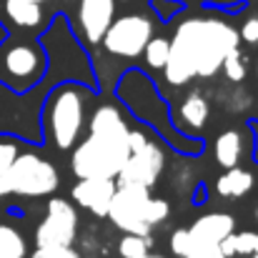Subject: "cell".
Here are the masks:
<instances>
[{
  "mask_svg": "<svg viewBox=\"0 0 258 258\" xmlns=\"http://www.w3.org/2000/svg\"><path fill=\"white\" fill-rule=\"evenodd\" d=\"M38 40L48 55V68L43 73V81L28 88L25 93H15L0 83V136H13L30 146H43L40 115L55 86L81 83L98 93V76L90 60V50L78 40L73 23L63 13H55L48 20Z\"/></svg>",
  "mask_w": 258,
  "mask_h": 258,
  "instance_id": "6da1fadb",
  "label": "cell"
},
{
  "mask_svg": "<svg viewBox=\"0 0 258 258\" xmlns=\"http://www.w3.org/2000/svg\"><path fill=\"white\" fill-rule=\"evenodd\" d=\"M241 45L238 28L221 15H190L173 30L171 53L163 78L173 88L193 83V78H213L226 55Z\"/></svg>",
  "mask_w": 258,
  "mask_h": 258,
  "instance_id": "7a4b0ae2",
  "label": "cell"
},
{
  "mask_svg": "<svg viewBox=\"0 0 258 258\" xmlns=\"http://www.w3.org/2000/svg\"><path fill=\"white\" fill-rule=\"evenodd\" d=\"M115 100L143 125L156 131L161 141H166L180 156H201L206 143L201 136H185L175 128L168 100L163 98L158 83L141 68H128L115 83Z\"/></svg>",
  "mask_w": 258,
  "mask_h": 258,
  "instance_id": "3957f363",
  "label": "cell"
},
{
  "mask_svg": "<svg viewBox=\"0 0 258 258\" xmlns=\"http://www.w3.org/2000/svg\"><path fill=\"white\" fill-rule=\"evenodd\" d=\"M90 95H95V90L81 83H60L50 90L40 115L43 146H53L60 153L73 151L86 128Z\"/></svg>",
  "mask_w": 258,
  "mask_h": 258,
  "instance_id": "277c9868",
  "label": "cell"
},
{
  "mask_svg": "<svg viewBox=\"0 0 258 258\" xmlns=\"http://www.w3.org/2000/svg\"><path fill=\"white\" fill-rule=\"evenodd\" d=\"M48 68L45 48L38 35H5L0 43V83L15 93H25L28 88L43 81Z\"/></svg>",
  "mask_w": 258,
  "mask_h": 258,
  "instance_id": "5b68a950",
  "label": "cell"
},
{
  "mask_svg": "<svg viewBox=\"0 0 258 258\" xmlns=\"http://www.w3.org/2000/svg\"><path fill=\"white\" fill-rule=\"evenodd\" d=\"M128 153H131L128 143L88 133L83 141L73 146L71 171L76 178H113L115 180Z\"/></svg>",
  "mask_w": 258,
  "mask_h": 258,
  "instance_id": "8992f818",
  "label": "cell"
},
{
  "mask_svg": "<svg viewBox=\"0 0 258 258\" xmlns=\"http://www.w3.org/2000/svg\"><path fill=\"white\" fill-rule=\"evenodd\" d=\"M60 188V173L40 153L20 151L10 166L8 190L18 198H48Z\"/></svg>",
  "mask_w": 258,
  "mask_h": 258,
  "instance_id": "52a82bcc",
  "label": "cell"
},
{
  "mask_svg": "<svg viewBox=\"0 0 258 258\" xmlns=\"http://www.w3.org/2000/svg\"><path fill=\"white\" fill-rule=\"evenodd\" d=\"M81 216L73 201L48 196L43 221L35 226V248H66L78 241Z\"/></svg>",
  "mask_w": 258,
  "mask_h": 258,
  "instance_id": "ba28073f",
  "label": "cell"
},
{
  "mask_svg": "<svg viewBox=\"0 0 258 258\" xmlns=\"http://www.w3.org/2000/svg\"><path fill=\"white\" fill-rule=\"evenodd\" d=\"M151 38H153V20L143 13H128V15L113 18L100 45L108 55L131 60V58H141Z\"/></svg>",
  "mask_w": 258,
  "mask_h": 258,
  "instance_id": "9c48e42d",
  "label": "cell"
},
{
  "mask_svg": "<svg viewBox=\"0 0 258 258\" xmlns=\"http://www.w3.org/2000/svg\"><path fill=\"white\" fill-rule=\"evenodd\" d=\"M151 198V188L143 185H125L115 183V193L110 198L105 218L123 233L133 236H151V226L146 223V206Z\"/></svg>",
  "mask_w": 258,
  "mask_h": 258,
  "instance_id": "30bf717a",
  "label": "cell"
},
{
  "mask_svg": "<svg viewBox=\"0 0 258 258\" xmlns=\"http://www.w3.org/2000/svg\"><path fill=\"white\" fill-rule=\"evenodd\" d=\"M163 168H166V151L161 148V143L148 138L138 151L128 153L123 168L115 175V183L153 188L158 183V178L163 175Z\"/></svg>",
  "mask_w": 258,
  "mask_h": 258,
  "instance_id": "8fae6325",
  "label": "cell"
},
{
  "mask_svg": "<svg viewBox=\"0 0 258 258\" xmlns=\"http://www.w3.org/2000/svg\"><path fill=\"white\" fill-rule=\"evenodd\" d=\"M115 18V0H78L76 8V35L90 48H98L105 30Z\"/></svg>",
  "mask_w": 258,
  "mask_h": 258,
  "instance_id": "7c38bea8",
  "label": "cell"
},
{
  "mask_svg": "<svg viewBox=\"0 0 258 258\" xmlns=\"http://www.w3.org/2000/svg\"><path fill=\"white\" fill-rule=\"evenodd\" d=\"M113 193H115L113 178H78L76 185L71 188V201L88 211L90 216L105 218Z\"/></svg>",
  "mask_w": 258,
  "mask_h": 258,
  "instance_id": "4fadbf2b",
  "label": "cell"
},
{
  "mask_svg": "<svg viewBox=\"0 0 258 258\" xmlns=\"http://www.w3.org/2000/svg\"><path fill=\"white\" fill-rule=\"evenodd\" d=\"M0 25L15 33H38L43 30L45 13L43 3L35 0H0Z\"/></svg>",
  "mask_w": 258,
  "mask_h": 258,
  "instance_id": "5bb4252c",
  "label": "cell"
},
{
  "mask_svg": "<svg viewBox=\"0 0 258 258\" xmlns=\"http://www.w3.org/2000/svg\"><path fill=\"white\" fill-rule=\"evenodd\" d=\"M188 238H190V251L196 246H206V243H221L228 233L236 231V218L231 213L223 211H213V213H203L198 216L188 228ZM190 256V253H188Z\"/></svg>",
  "mask_w": 258,
  "mask_h": 258,
  "instance_id": "9a60e30c",
  "label": "cell"
},
{
  "mask_svg": "<svg viewBox=\"0 0 258 258\" xmlns=\"http://www.w3.org/2000/svg\"><path fill=\"white\" fill-rule=\"evenodd\" d=\"M208 118H211V103H208V98L203 95V90H190L180 100L173 123H175V128L180 133L196 136V133H201L208 125Z\"/></svg>",
  "mask_w": 258,
  "mask_h": 258,
  "instance_id": "2e32d148",
  "label": "cell"
},
{
  "mask_svg": "<svg viewBox=\"0 0 258 258\" xmlns=\"http://www.w3.org/2000/svg\"><path fill=\"white\" fill-rule=\"evenodd\" d=\"M88 133L128 143L131 125H128V120H125V115H123L118 103H103V105H98L93 110V115L88 120Z\"/></svg>",
  "mask_w": 258,
  "mask_h": 258,
  "instance_id": "e0dca14e",
  "label": "cell"
},
{
  "mask_svg": "<svg viewBox=\"0 0 258 258\" xmlns=\"http://www.w3.org/2000/svg\"><path fill=\"white\" fill-rule=\"evenodd\" d=\"M253 185H256V175L246 168H238V166L226 168L216 180V190L226 201H238V198L248 196L253 190Z\"/></svg>",
  "mask_w": 258,
  "mask_h": 258,
  "instance_id": "ac0fdd59",
  "label": "cell"
},
{
  "mask_svg": "<svg viewBox=\"0 0 258 258\" xmlns=\"http://www.w3.org/2000/svg\"><path fill=\"white\" fill-rule=\"evenodd\" d=\"M243 151H246V143H243V133L238 128H228L223 131L216 143H213V158L216 163L226 171V168H233L241 163L243 158Z\"/></svg>",
  "mask_w": 258,
  "mask_h": 258,
  "instance_id": "d6986e66",
  "label": "cell"
},
{
  "mask_svg": "<svg viewBox=\"0 0 258 258\" xmlns=\"http://www.w3.org/2000/svg\"><path fill=\"white\" fill-rule=\"evenodd\" d=\"M221 251L228 258L233 256H253L258 253V233L256 231H233L221 241Z\"/></svg>",
  "mask_w": 258,
  "mask_h": 258,
  "instance_id": "ffe728a7",
  "label": "cell"
},
{
  "mask_svg": "<svg viewBox=\"0 0 258 258\" xmlns=\"http://www.w3.org/2000/svg\"><path fill=\"white\" fill-rule=\"evenodd\" d=\"M28 253L25 236L15 226L0 223V258H28Z\"/></svg>",
  "mask_w": 258,
  "mask_h": 258,
  "instance_id": "44dd1931",
  "label": "cell"
},
{
  "mask_svg": "<svg viewBox=\"0 0 258 258\" xmlns=\"http://www.w3.org/2000/svg\"><path fill=\"white\" fill-rule=\"evenodd\" d=\"M168 53H171V38H166V35H153V38L146 43L141 58H143V63H146L148 71H163V68H166V60H168Z\"/></svg>",
  "mask_w": 258,
  "mask_h": 258,
  "instance_id": "7402d4cb",
  "label": "cell"
},
{
  "mask_svg": "<svg viewBox=\"0 0 258 258\" xmlns=\"http://www.w3.org/2000/svg\"><path fill=\"white\" fill-rule=\"evenodd\" d=\"M20 141L13 136H0V198H8V175H10V166L15 161V156L20 153Z\"/></svg>",
  "mask_w": 258,
  "mask_h": 258,
  "instance_id": "603a6c76",
  "label": "cell"
},
{
  "mask_svg": "<svg viewBox=\"0 0 258 258\" xmlns=\"http://www.w3.org/2000/svg\"><path fill=\"white\" fill-rule=\"evenodd\" d=\"M221 71H223V76L228 78V83H233V86L246 81V76H248V58H246V53L241 50V45L233 48V50L226 55Z\"/></svg>",
  "mask_w": 258,
  "mask_h": 258,
  "instance_id": "cb8c5ba5",
  "label": "cell"
},
{
  "mask_svg": "<svg viewBox=\"0 0 258 258\" xmlns=\"http://www.w3.org/2000/svg\"><path fill=\"white\" fill-rule=\"evenodd\" d=\"M153 248V238L151 236H133L125 233L118 241V256L120 258H146Z\"/></svg>",
  "mask_w": 258,
  "mask_h": 258,
  "instance_id": "d4e9b609",
  "label": "cell"
},
{
  "mask_svg": "<svg viewBox=\"0 0 258 258\" xmlns=\"http://www.w3.org/2000/svg\"><path fill=\"white\" fill-rule=\"evenodd\" d=\"M168 216H171V203L166 198L151 196L148 198V206H146V223L151 226V231L158 228V226H163L168 221Z\"/></svg>",
  "mask_w": 258,
  "mask_h": 258,
  "instance_id": "484cf974",
  "label": "cell"
},
{
  "mask_svg": "<svg viewBox=\"0 0 258 258\" xmlns=\"http://www.w3.org/2000/svg\"><path fill=\"white\" fill-rule=\"evenodd\" d=\"M148 5H151V10L158 15L161 23H171L175 15H180V13L185 10V3H183V0H151Z\"/></svg>",
  "mask_w": 258,
  "mask_h": 258,
  "instance_id": "4316f807",
  "label": "cell"
},
{
  "mask_svg": "<svg viewBox=\"0 0 258 258\" xmlns=\"http://www.w3.org/2000/svg\"><path fill=\"white\" fill-rule=\"evenodd\" d=\"M168 246H171V253L175 258H188L190 253V238H188V231L185 228H175L168 238Z\"/></svg>",
  "mask_w": 258,
  "mask_h": 258,
  "instance_id": "83f0119b",
  "label": "cell"
},
{
  "mask_svg": "<svg viewBox=\"0 0 258 258\" xmlns=\"http://www.w3.org/2000/svg\"><path fill=\"white\" fill-rule=\"evenodd\" d=\"M238 38H241V43L258 48V15H251V18L243 20V25L238 30Z\"/></svg>",
  "mask_w": 258,
  "mask_h": 258,
  "instance_id": "f1b7e54d",
  "label": "cell"
},
{
  "mask_svg": "<svg viewBox=\"0 0 258 258\" xmlns=\"http://www.w3.org/2000/svg\"><path fill=\"white\" fill-rule=\"evenodd\" d=\"M28 258H83L73 246L66 248H35L33 253H28Z\"/></svg>",
  "mask_w": 258,
  "mask_h": 258,
  "instance_id": "f546056e",
  "label": "cell"
},
{
  "mask_svg": "<svg viewBox=\"0 0 258 258\" xmlns=\"http://www.w3.org/2000/svg\"><path fill=\"white\" fill-rule=\"evenodd\" d=\"M188 258H228L221 251V243H206V246H196Z\"/></svg>",
  "mask_w": 258,
  "mask_h": 258,
  "instance_id": "4dcf8cb0",
  "label": "cell"
},
{
  "mask_svg": "<svg viewBox=\"0 0 258 258\" xmlns=\"http://www.w3.org/2000/svg\"><path fill=\"white\" fill-rule=\"evenodd\" d=\"M208 8H223V10H238V0H208Z\"/></svg>",
  "mask_w": 258,
  "mask_h": 258,
  "instance_id": "1f68e13d",
  "label": "cell"
},
{
  "mask_svg": "<svg viewBox=\"0 0 258 258\" xmlns=\"http://www.w3.org/2000/svg\"><path fill=\"white\" fill-rule=\"evenodd\" d=\"M248 128H251V133H253V153H251V158L258 163V118H251V120H248Z\"/></svg>",
  "mask_w": 258,
  "mask_h": 258,
  "instance_id": "d6a6232c",
  "label": "cell"
},
{
  "mask_svg": "<svg viewBox=\"0 0 258 258\" xmlns=\"http://www.w3.org/2000/svg\"><path fill=\"white\" fill-rule=\"evenodd\" d=\"M146 258H168V256H161V253H148Z\"/></svg>",
  "mask_w": 258,
  "mask_h": 258,
  "instance_id": "836d02e7",
  "label": "cell"
},
{
  "mask_svg": "<svg viewBox=\"0 0 258 258\" xmlns=\"http://www.w3.org/2000/svg\"><path fill=\"white\" fill-rule=\"evenodd\" d=\"M115 3H133V0H115Z\"/></svg>",
  "mask_w": 258,
  "mask_h": 258,
  "instance_id": "e575fe53",
  "label": "cell"
},
{
  "mask_svg": "<svg viewBox=\"0 0 258 258\" xmlns=\"http://www.w3.org/2000/svg\"><path fill=\"white\" fill-rule=\"evenodd\" d=\"M253 216H256V221H258V206H256V213H253Z\"/></svg>",
  "mask_w": 258,
  "mask_h": 258,
  "instance_id": "d590c367",
  "label": "cell"
},
{
  "mask_svg": "<svg viewBox=\"0 0 258 258\" xmlns=\"http://www.w3.org/2000/svg\"><path fill=\"white\" fill-rule=\"evenodd\" d=\"M35 3H48V0H35Z\"/></svg>",
  "mask_w": 258,
  "mask_h": 258,
  "instance_id": "8d00e7d4",
  "label": "cell"
},
{
  "mask_svg": "<svg viewBox=\"0 0 258 258\" xmlns=\"http://www.w3.org/2000/svg\"><path fill=\"white\" fill-rule=\"evenodd\" d=\"M248 258H258V253H253V256H248Z\"/></svg>",
  "mask_w": 258,
  "mask_h": 258,
  "instance_id": "74e56055",
  "label": "cell"
},
{
  "mask_svg": "<svg viewBox=\"0 0 258 258\" xmlns=\"http://www.w3.org/2000/svg\"><path fill=\"white\" fill-rule=\"evenodd\" d=\"M256 183H258V173H256Z\"/></svg>",
  "mask_w": 258,
  "mask_h": 258,
  "instance_id": "f35d334b",
  "label": "cell"
},
{
  "mask_svg": "<svg viewBox=\"0 0 258 258\" xmlns=\"http://www.w3.org/2000/svg\"><path fill=\"white\" fill-rule=\"evenodd\" d=\"M256 71H258V60H256Z\"/></svg>",
  "mask_w": 258,
  "mask_h": 258,
  "instance_id": "ab89813d",
  "label": "cell"
}]
</instances>
